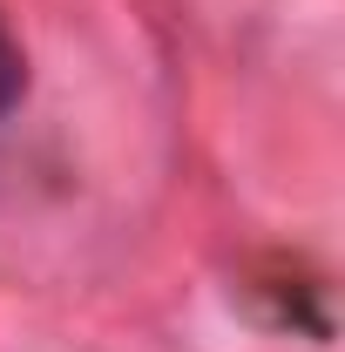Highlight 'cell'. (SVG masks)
<instances>
[{
    "mask_svg": "<svg viewBox=\"0 0 345 352\" xmlns=\"http://www.w3.org/2000/svg\"><path fill=\"white\" fill-rule=\"evenodd\" d=\"M21 95H27V54H21V41L0 28V116H7Z\"/></svg>",
    "mask_w": 345,
    "mask_h": 352,
    "instance_id": "6da1fadb",
    "label": "cell"
}]
</instances>
